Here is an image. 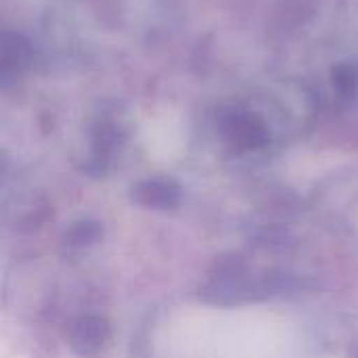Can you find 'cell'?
I'll list each match as a JSON object with an SVG mask.
<instances>
[{"instance_id": "obj_1", "label": "cell", "mask_w": 358, "mask_h": 358, "mask_svg": "<svg viewBox=\"0 0 358 358\" xmlns=\"http://www.w3.org/2000/svg\"><path fill=\"white\" fill-rule=\"evenodd\" d=\"M185 346L182 358H287L292 338L281 319L266 313H197L170 327Z\"/></svg>"}, {"instance_id": "obj_2", "label": "cell", "mask_w": 358, "mask_h": 358, "mask_svg": "<svg viewBox=\"0 0 358 358\" xmlns=\"http://www.w3.org/2000/svg\"><path fill=\"white\" fill-rule=\"evenodd\" d=\"M31 59V44L19 36L4 31L0 38V67H2V78L6 80L8 76L21 73Z\"/></svg>"}, {"instance_id": "obj_3", "label": "cell", "mask_w": 358, "mask_h": 358, "mask_svg": "<svg viewBox=\"0 0 358 358\" xmlns=\"http://www.w3.org/2000/svg\"><path fill=\"white\" fill-rule=\"evenodd\" d=\"M224 128L229 134H233L237 141H245V143H256L262 138V126L245 111L241 109H229L227 115L222 117Z\"/></svg>"}, {"instance_id": "obj_4", "label": "cell", "mask_w": 358, "mask_h": 358, "mask_svg": "<svg viewBox=\"0 0 358 358\" xmlns=\"http://www.w3.org/2000/svg\"><path fill=\"white\" fill-rule=\"evenodd\" d=\"M331 80H334L336 90H340L344 96H350L357 90V71L350 65H346V63L338 65L331 71Z\"/></svg>"}]
</instances>
